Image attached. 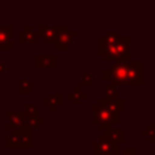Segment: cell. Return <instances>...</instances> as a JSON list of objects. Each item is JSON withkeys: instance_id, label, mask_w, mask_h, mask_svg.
Wrapping results in <instances>:
<instances>
[{"instance_id": "6da1fadb", "label": "cell", "mask_w": 155, "mask_h": 155, "mask_svg": "<svg viewBox=\"0 0 155 155\" xmlns=\"http://www.w3.org/2000/svg\"><path fill=\"white\" fill-rule=\"evenodd\" d=\"M5 147L8 150H30L31 148V129L29 127H22V128L14 131L12 135H8L5 137Z\"/></svg>"}, {"instance_id": "7a4b0ae2", "label": "cell", "mask_w": 155, "mask_h": 155, "mask_svg": "<svg viewBox=\"0 0 155 155\" xmlns=\"http://www.w3.org/2000/svg\"><path fill=\"white\" fill-rule=\"evenodd\" d=\"M128 65H129V61H123V60L114 61V64H113L112 67L105 70V79H106L107 82H112V84L114 86V87L125 84Z\"/></svg>"}, {"instance_id": "3957f363", "label": "cell", "mask_w": 155, "mask_h": 155, "mask_svg": "<svg viewBox=\"0 0 155 155\" xmlns=\"http://www.w3.org/2000/svg\"><path fill=\"white\" fill-rule=\"evenodd\" d=\"M93 154L94 155H117L118 154V143L109 136H99L98 142L93 143Z\"/></svg>"}, {"instance_id": "277c9868", "label": "cell", "mask_w": 155, "mask_h": 155, "mask_svg": "<svg viewBox=\"0 0 155 155\" xmlns=\"http://www.w3.org/2000/svg\"><path fill=\"white\" fill-rule=\"evenodd\" d=\"M118 123V116L116 113H112L109 110L101 107L99 105L93 106V124L99 125V124H109V125H116Z\"/></svg>"}, {"instance_id": "5b68a950", "label": "cell", "mask_w": 155, "mask_h": 155, "mask_svg": "<svg viewBox=\"0 0 155 155\" xmlns=\"http://www.w3.org/2000/svg\"><path fill=\"white\" fill-rule=\"evenodd\" d=\"M142 72H143V63L142 61H129L128 72L125 78V84L139 87L142 86Z\"/></svg>"}, {"instance_id": "8992f818", "label": "cell", "mask_w": 155, "mask_h": 155, "mask_svg": "<svg viewBox=\"0 0 155 155\" xmlns=\"http://www.w3.org/2000/svg\"><path fill=\"white\" fill-rule=\"evenodd\" d=\"M5 116H7V124H5V129L7 131H16V129L26 125V117H25L22 110L21 112L7 110Z\"/></svg>"}, {"instance_id": "52a82bcc", "label": "cell", "mask_w": 155, "mask_h": 155, "mask_svg": "<svg viewBox=\"0 0 155 155\" xmlns=\"http://www.w3.org/2000/svg\"><path fill=\"white\" fill-rule=\"evenodd\" d=\"M37 37L42 38L44 42H54L59 35V27L57 26H45V25H37Z\"/></svg>"}, {"instance_id": "ba28073f", "label": "cell", "mask_w": 155, "mask_h": 155, "mask_svg": "<svg viewBox=\"0 0 155 155\" xmlns=\"http://www.w3.org/2000/svg\"><path fill=\"white\" fill-rule=\"evenodd\" d=\"M101 107L109 110L112 113H116L118 114L120 112H124L125 110V101L124 98H118V99H106V98H99L98 104Z\"/></svg>"}, {"instance_id": "9c48e42d", "label": "cell", "mask_w": 155, "mask_h": 155, "mask_svg": "<svg viewBox=\"0 0 155 155\" xmlns=\"http://www.w3.org/2000/svg\"><path fill=\"white\" fill-rule=\"evenodd\" d=\"M74 38H75V31L74 30L68 29L65 31H61L57 35L56 41H54V46H56V49H68L70 45L72 44Z\"/></svg>"}, {"instance_id": "30bf717a", "label": "cell", "mask_w": 155, "mask_h": 155, "mask_svg": "<svg viewBox=\"0 0 155 155\" xmlns=\"http://www.w3.org/2000/svg\"><path fill=\"white\" fill-rule=\"evenodd\" d=\"M12 26L11 25H0V49H12Z\"/></svg>"}, {"instance_id": "8fae6325", "label": "cell", "mask_w": 155, "mask_h": 155, "mask_svg": "<svg viewBox=\"0 0 155 155\" xmlns=\"http://www.w3.org/2000/svg\"><path fill=\"white\" fill-rule=\"evenodd\" d=\"M18 40L21 44H26V42H30V44H37L40 38L37 37V33L35 30H33L31 25H26L25 29H22L21 31L18 33Z\"/></svg>"}, {"instance_id": "7c38bea8", "label": "cell", "mask_w": 155, "mask_h": 155, "mask_svg": "<svg viewBox=\"0 0 155 155\" xmlns=\"http://www.w3.org/2000/svg\"><path fill=\"white\" fill-rule=\"evenodd\" d=\"M98 127L101 131H105V136L112 137V139L116 140L117 143L124 142V139H125V132H124V129H113V125H109V124H99Z\"/></svg>"}, {"instance_id": "4fadbf2b", "label": "cell", "mask_w": 155, "mask_h": 155, "mask_svg": "<svg viewBox=\"0 0 155 155\" xmlns=\"http://www.w3.org/2000/svg\"><path fill=\"white\" fill-rule=\"evenodd\" d=\"M117 38H118L117 33H107V34L99 37V40H98V53L101 54V56H104V53L107 49V46L112 45L113 42H116Z\"/></svg>"}, {"instance_id": "5bb4252c", "label": "cell", "mask_w": 155, "mask_h": 155, "mask_svg": "<svg viewBox=\"0 0 155 155\" xmlns=\"http://www.w3.org/2000/svg\"><path fill=\"white\" fill-rule=\"evenodd\" d=\"M42 102H44V105H45V106L49 107V110H51V112H54V110L57 109V106H61V105H63V93L57 91V93L51 94L49 97L44 98Z\"/></svg>"}, {"instance_id": "9a60e30c", "label": "cell", "mask_w": 155, "mask_h": 155, "mask_svg": "<svg viewBox=\"0 0 155 155\" xmlns=\"http://www.w3.org/2000/svg\"><path fill=\"white\" fill-rule=\"evenodd\" d=\"M57 59L56 56H48V54H38L37 56V67L38 68H56Z\"/></svg>"}, {"instance_id": "2e32d148", "label": "cell", "mask_w": 155, "mask_h": 155, "mask_svg": "<svg viewBox=\"0 0 155 155\" xmlns=\"http://www.w3.org/2000/svg\"><path fill=\"white\" fill-rule=\"evenodd\" d=\"M68 97H70L71 99L74 101V104L76 105H80V102H82V99H86L88 97L87 93H84V91H82V87L80 86H75V88H74L71 93H68Z\"/></svg>"}, {"instance_id": "e0dca14e", "label": "cell", "mask_w": 155, "mask_h": 155, "mask_svg": "<svg viewBox=\"0 0 155 155\" xmlns=\"http://www.w3.org/2000/svg\"><path fill=\"white\" fill-rule=\"evenodd\" d=\"M33 90V82L27 79H21L18 82V91L21 94H29Z\"/></svg>"}, {"instance_id": "ac0fdd59", "label": "cell", "mask_w": 155, "mask_h": 155, "mask_svg": "<svg viewBox=\"0 0 155 155\" xmlns=\"http://www.w3.org/2000/svg\"><path fill=\"white\" fill-rule=\"evenodd\" d=\"M41 124H44V117H41V116L26 117V127H29L30 129L37 128V127H40Z\"/></svg>"}, {"instance_id": "d6986e66", "label": "cell", "mask_w": 155, "mask_h": 155, "mask_svg": "<svg viewBox=\"0 0 155 155\" xmlns=\"http://www.w3.org/2000/svg\"><path fill=\"white\" fill-rule=\"evenodd\" d=\"M142 135H143V136H147L148 137V142H150V143H154V140H155V124L154 123L148 124V128L147 129H143Z\"/></svg>"}, {"instance_id": "ffe728a7", "label": "cell", "mask_w": 155, "mask_h": 155, "mask_svg": "<svg viewBox=\"0 0 155 155\" xmlns=\"http://www.w3.org/2000/svg\"><path fill=\"white\" fill-rule=\"evenodd\" d=\"M105 98L106 99H118L117 88H116L113 84H109L105 87Z\"/></svg>"}, {"instance_id": "44dd1931", "label": "cell", "mask_w": 155, "mask_h": 155, "mask_svg": "<svg viewBox=\"0 0 155 155\" xmlns=\"http://www.w3.org/2000/svg\"><path fill=\"white\" fill-rule=\"evenodd\" d=\"M25 117H33V116H38V106L37 105H25V109L22 110Z\"/></svg>"}, {"instance_id": "7402d4cb", "label": "cell", "mask_w": 155, "mask_h": 155, "mask_svg": "<svg viewBox=\"0 0 155 155\" xmlns=\"http://www.w3.org/2000/svg\"><path fill=\"white\" fill-rule=\"evenodd\" d=\"M94 84V75L93 74H84L80 79V87H93Z\"/></svg>"}, {"instance_id": "603a6c76", "label": "cell", "mask_w": 155, "mask_h": 155, "mask_svg": "<svg viewBox=\"0 0 155 155\" xmlns=\"http://www.w3.org/2000/svg\"><path fill=\"white\" fill-rule=\"evenodd\" d=\"M136 154H137V150H136V148H134V147H127V148H124L123 153H118L117 155H136Z\"/></svg>"}, {"instance_id": "cb8c5ba5", "label": "cell", "mask_w": 155, "mask_h": 155, "mask_svg": "<svg viewBox=\"0 0 155 155\" xmlns=\"http://www.w3.org/2000/svg\"><path fill=\"white\" fill-rule=\"evenodd\" d=\"M5 72H7V63L0 61V79H2V76L4 75Z\"/></svg>"}, {"instance_id": "d4e9b609", "label": "cell", "mask_w": 155, "mask_h": 155, "mask_svg": "<svg viewBox=\"0 0 155 155\" xmlns=\"http://www.w3.org/2000/svg\"><path fill=\"white\" fill-rule=\"evenodd\" d=\"M0 129H2V125H0ZM0 142H2V137H0Z\"/></svg>"}]
</instances>
